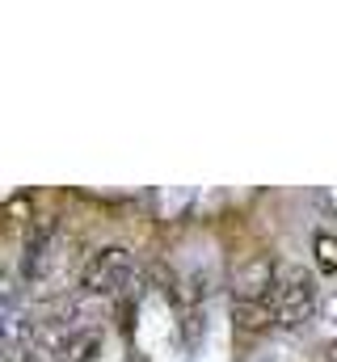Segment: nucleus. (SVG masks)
Returning a JSON list of instances; mask_svg holds the SVG:
<instances>
[{
    "mask_svg": "<svg viewBox=\"0 0 337 362\" xmlns=\"http://www.w3.org/2000/svg\"><path fill=\"white\" fill-rule=\"evenodd\" d=\"M131 278V249L122 245H101L88 253V262L81 266V286L88 295H118Z\"/></svg>",
    "mask_w": 337,
    "mask_h": 362,
    "instance_id": "nucleus-1",
    "label": "nucleus"
},
{
    "mask_svg": "<svg viewBox=\"0 0 337 362\" xmlns=\"http://www.w3.org/2000/svg\"><path fill=\"white\" fill-rule=\"evenodd\" d=\"M97 350H101V337L93 329H72L55 341V362H93Z\"/></svg>",
    "mask_w": 337,
    "mask_h": 362,
    "instance_id": "nucleus-4",
    "label": "nucleus"
},
{
    "mask_svg": "<svg viewBox=\"0 0 337 362\" xmlns=\"http://www.w3.org/2000/svg\"><path fill=\"white\" fill-rule=\"evenodd\" d=\"M312 312H316V278L304 270L278 274V291H274V316H278V325L295 329Z\"/></svg>",
    "mask_w": 337,
    "mask_h": 362,
    "instance_id": "nucleus-2",
    "label": "nucleus"
},
{
    "mask_svg": "<svg viewBox=\"0 0 337 362\" xmlns=\"http://www.w3.org/2000/svg\"><path fill=\"white\" fill-rule=\"evenodd\" d=\"M316 262L325 274H337V236H329V232L316 236Z\"/></svg>",
    "mask_w": 337,
    "mask_h": 362,
    "instance_id": "nucleus-5",
    "label": "nucleus"
},
{
    "mask_svg": "<svg viewBox=\"0 0 337 362\" xmlns=\"http://www.w3.org/2000/svg\"><path fill=\"white\" fill-rule=\"evenodd\" d=\"M55 236H59V223L55 219H47V223H38L30 232L25 249H21V278L38 282L42 274L51 270V262H55Z\"/></svg>",
    "mask_w": 337,
    "mask_h": 362,
    "instance_id": "nucleus-3",
    "label": "nucleus"
}]
</instances>
